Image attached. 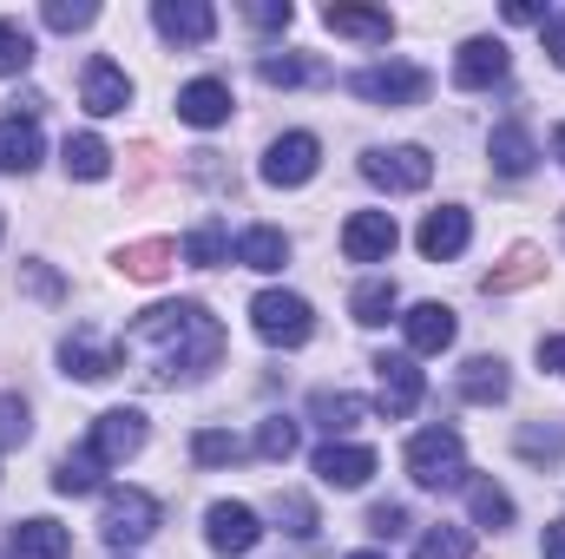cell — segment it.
<instances>
[{
  "label": "cell",
  "instance_id": "8",
  "mask_svg": "<svg viewBox=\"0 0 565 559\" xmlns=\"http://www.w3.org/2000/svg\"><path fill=\"white\" fill-rule=\"evenodd\" d=\"M309 467H316L322 487L355 494V487H369V474H375V447H362V441H322V447L309 454Z\"/></svg>",
  "mask_w": 565,
  "mask_h": 559
},
{
  "label": "cell",
  "instance_id": "42",
  "mask_svg": "<svg viewBox=\"0 0 565 559\" xmlns=\"http://www.w3.org/2000/svg\"><path fill=\"white\" fill-rule=\"evenodd\" d=\"M33 434V415H26V402L20 395H0V447H20Z\"/></svg>",
  "mask_w": 565,
  "mask_h": 559
},
{
  "label": "cell",
  "instance_id": "26",
  "mask_svg": "<svg viewBox=\"0 0 565 559\" xmlns=\"http://www.w3.org/2000/svg\"><path fill=\"white\" fill-rule=\"evenodd\" d=\"M237 264L270 277V271H282V264H289V238H282L277 224H250V231L237 238Z\"/></svg>",
  "mask_w": 565,
  "mask_h": 559
},
{
  "label": "cell",
  "instance_id": "29",
  "mask_svg": "<svg viewBox=\"0 0 565 559\" xmlns=\"http://www.w3.org/2000/svg\"><path fill=\"white\" fill-rule=\"evenodd\" d=\"M540 277H546V251L520 244L500 271H487V277H480V289H487V296H507V289H526V283H540Z\"/></svg>",
  "mask_w": 565,
  "mask_h": 559
},
{
  "label": "cell",
  "instance_id": "7",
  "mask_svg": "<svg viewBox=\"0 0 565 559\" xmlns=\"http://www.w3.org/2000/svg\"><path fill=\"white\" fill-rule=\"evenodd\" d=\"M395 244H402L395 211H355V218L342 224V257H349V264H388Z\"/></svg>",
  "mask_w": 565,
  "mask_h": 559
},
{
  "label": "cell",
  "instance_id": "49",
  "mask_svg": "<svg viewBox=\"0 0 565 559\" xmlns=\"http://www.w3.org/2000/svg\"><path fill=\"white\" fill-rule=\"evenodd\" d=\"M540 559H565V520L546 527V540H540Z\"/></svg>",
  "mask_w": 565,
  "mask_h": 559
},
{
  "label": "cell",
  "instance_id": "30",
  "mask_svg": "<svg viewBox=\"0 0 565 559\" xmlns=\"http://www.w3.org/2000/svg\"><path fill=\"white\" fill-rule=\"evenodd\" d=\"M171 264H178V244H171V238H145V244H126V251H119V271L132 283H158Z\"/></svg>",
  "mask_w": 565,
  "mask_h": 559
},
{
  "label": "cell",
  "instance_id": "13",
  "mask_svg": "<svg viewBox=\"0 0 565 559\" xmlns=\"http://www.w3.org/2000/svg\"><path fill=\"white\" fill-rule=\"evenodd\" d=\"M86 447H93L106 467L132 461V454L145 447V415H139V409H106V415H93V434H86Z\"/></svg>",
  "mask_w": 565,
  "mask_h": 559
},
{
  "label": "cell",
  "instance_id": "28",
  "mask_svg": "<svg viewBox=\"0 0 565 559\" xmlns=\"http://www.w3.org/2000/svg\"><path fill=\"white\" fill-rule=\"evenodd\" d=\"M467 514H473V527H487V534H500V527H513V494L500 487V481H467Z\"/></svg>",
  "mask_w": 565,
  "mask_h": 559
},
{
  "label": "cell",
  "instance_id": "38",
  "mask_svg": "<svg viewBox=\"0 0 565 559\" xmlns=\"http://www.w3.org/2000/svg\"><path fill=\"white\" fill-rule=\"evenodd\" d=\"M33 66V33L20 20H0V80H20Z\"/></svg>",
  "mask_w": 565,
  "mask_h": 559
},
{
  "label": "cell",
  "instance_id": "2",
  "mask_svg": "<svg viewBox=\"0 0 565 559\" xmlns=\"http://www.w3.org/2000/svg\"><path fill=\"white\" fill-rule=\"evenodd\" d=\"M408 481L427 494H447V487H467V441L454 428H422L408 441Z\"/></svg>",
  "mask_w": 565,
  "mask_h": 559
},
{
  "label": "cell",
  "instance_id": "36",
  "mask_svg": "<svg viewBox=\"0 0 565 559\" xmlns=\"http://www.w3.org/2000/svg\"><path fill=\"white\" fill-rule=\"evenodd\" d=\"M244 454H250V447H244L231 428H198V434H191V461H198V467H231V461H244Z\"/></svg>",
  "mask_w": 565,
  "mask_h": 559
},
{
  "label": "cell",
  "instance_id": "39",
  "mask_svg": "<svg viewBox=\"0 0 565 559\" xmlns=\"http://www.w3.org/2000/svg\"><path fill=\"white\" fill-rule=\"evenodd\" d=\"M415 559H473V534L467 527H427Z\"/></svg>",
  "mask_w": 565,
  "mask_h": 559
},
{
  "label": "cell",
  "instance_id": "4",
  "mask_svg": "<svg viewBox=\"0 0 565 559\" xmlns=\"http://www.w3.org/2000/svg\"><path fill=\"white\" fill-rule=\"evenodd\" d=\"M349 93H355V99H369V106H422L427 93H434V80H427V66L382 60V66L349 73Z\"/></svg>",
  "mask_w": 565,
  "mask_h": 559
},
{
  "label": "cell",
  "instance_id": "24",
  "mask_svg": "<svg viewBox=\"0 0 565 559\" xmlns=\"http://www.w3.org/2000/svg\"><path fill=\"white\" fill-rule=\"evenodd\" d=\"M402 309V289H395V277H369L349 289V316L362 323V329H382L388 316Z\"/></svg>",
  "mask_w": 565,
  "mask_h": 559
},
{
  "label": "cell",
  "instance_id": "47",
  "mask_svg": "<svg viewBox=\"0 0 565 559\" xmlns=\"http://www.w3.org/2000/svg\"><path fill=\"white\" fill-rule=\"evenodd\" d=\"M507 20L513 27H546V7L540 0H507Z\"/></svg>",
  "mask_w": 565,
  "mask_h": 559
},
{
  "label": "cell",
  "instance_id": "48",
  "mask_svg": "<svg viewBox=\"0 0 565 559\" xmlns=\"http://www.w3.org/2000/svg\"><path fill=\"white\" fill-rule=\"evenodd\" d=\"M540 369L565 376V336H540Z\"/></svg>",
  "mask_w": 565,
  "mask_h": 559
},
{
  "label": "cell",
  "instance_id": "41",
  "mask_svg": "<svg viewBox=\"0 0 565 559\" xmlns=\"http://www.w3.org/2000/svg\"><path fill=\"white\" fill-rule=\"evenodd\" d=\"M277 520H282V534H289V540H316V507H309L302 494H282Z\"/></svg>",
  "mask_w": 565,
  "mask_h": 559
},
{
  "label": "cell",
  "instance_id": "18",
  "mask_svg": "<svg viewBox=\"0 0 565 559\" xmlns=\"http://www.w3.org/2000/svg\"><path fill=\"white\" fill-rule=\"evenodd\" d=\"M402 329H408V349H415V356H440V349H454L460 316H454L447 303H415V309L402 316Z\"/></svg>",
  "mask_w": 565,
  "mask_h": 559
},
{
  "label": "cell",
  "instance_id": "1",
  "mask_svg": "<svg viewBox=\"0 0 565 559\" xmlns=\"http://www.w3.org/2000/svg\"><path fill=\"white\" fill-rule=\"evenodd\" d=\"M126 349H151L158 356L151 382H198L224 356V323L204 303H151V309L132 316Z\"/></svg>",
  "mask_w": 565,
  "mask_h": 559
},
{
  "label": "cell",
  "instance_id": "15",
  "mask_svg": "<svg viewBox=\"0 0 565 559\" xmlns=\"http://www.w3.org/2000/svg\"><path fill=\"white\" fill-rule=\"evenodd\" d=\"M507 66H513V60H507V46L480 33V40H467V46L454 53V86H460V93H487V86H500V80H507Z\"/></svg>",
  "mask_w": 565,
  "mask_h": 559
},
{
  "label": "cell",
  "instance_id": "45",
  "mask_svg": "<svg viewBox=\"0 0 565 559\" xmlns=\"http://www.w3.org/2000/svg\"><path fill=\"white\" fill-rule=\"evenodd\" d=\"M250 20H257V27H289L296 7H289V0H250Z\"/></svg>",
  "mask_w": 565,
  "mask_h": 559
},
{
  "label": "cell",
  "instance_id": "12",
  "mask_svg": "<svg viewBox=\"0 0 565 559\" xmlns=\"http://www.w3.org/2000/svg\"><path fill=\"white\" fill-rule=\"evenodd\" d=\"M375 376H382V415L408 421L427 395V376L415 369V356H375Z\"/></svg>",
  "mask_w": 565,
  "mask_h": 559
},
{
  "label": "cell",
  "instance_id": "35",
  "mask_svg": "<svg viewBox=\"0 0 565 559\" xmlns=\"http://www.w3.org/2000/svg\"><path fill=\"white\" fill-rule=\"evenodd\" d=\"M184 257H191L198 271H217V264H231V231H224L217 218H204V224L184 238Z\"/></svg>",
  "mask_w": 565,
  "mask_h": 559
},
{
  "label": "cell",
  "instance_id": "44",
  "mask_svg": "<svg viewBox=\"0 0 565 559\" xmlns=\"http://www.w3.org/2000/svg\"><path fill=\"white\" fill-rule=\"evenodd\" d=\"M20 283H26V289H33L40 303H53V296H60V277H53L46 264H20Z\"/></svg>",
  "mask_w": 565,
  "mask_h": 559
},
{
  "label": "cell",
  "instance_id": "3",
  "mask_svg": "<svg viewBox=\"0 0 565 559\" xmlns=\"http://www.w3.org/2000/svg\"><path fill=\"white\" fill-rule=\"evenodd\" d=\"M250 329L270 342V349H302L316 336V309L296 296V289H264L250 303Z\"/></svg>",
  "mask_w": 565,
  "mask_h": 559
},
{
  "label": "cell",
  "instance_id": "46",
  "mask_svg": "<svg viewBox=\"0 0 565 559\" xmlns=\"http://www.w3.org/2000/svg\"><path fill=\"white\" fill-rule=\"evenodd\" d=\"M540 33H546V53H553V66L565 73V7H553V13H546V27H540Z\"/></svg>",
  "mask_w": 565,
  "mask_h": 559
},
{
  "label": "cell",
  "instance_id": "10",
  "mask_svg": "<svg viewBox=\"0 0 565 559\" xmlns=\"http://www.w3.org/2000/svg\"><path fill=\"white\" fill-rule=\"evenodd\" d=\"M204 540H211V553L237 559V553H250V547L264 540V520H257L244 500H217V507L204 514Z\"/></svg>",
  "mask_w": 565,
  "mask_h": 559
},
{
  "label": "cell",
  "instance_id": "14",
  "mask_svg": "<svg viewBox=\"0 0 565 559\" xmlns=\"http://www.w3.org/2000/svg\"><path fill=\"white\" fill-rule=\"evenodd\" d=\"M79 106H86L93 119L126 113V106H132V80H126V66H113V60H86V73H79Z\"/></svg>",
  "mask_w": 565,
  "mask_h": 559
},
{
  "label": "cell",
  "instance_id": "25",
  "mask_svg": "<svg viewBox=\"0 0 565 559\" xmlns=\"http://www.w3.org/2000/svg\"><path fill=\"white\" fill-rule=\"evenodd\" d=\"M507 389H513V376H507V362H500V356H473V362L460 369V395H467V402H480V409L507 402Z\"/></svg>",
  "mask_w": 565,
  "mask_h": 559
},
{
  "label": "cell",
  "instance_id": "11",
  "mask_svg": "<svg viewBox=\"0 0 565 559\" xmlns=\"http://www.w3.org/2000/svg\"><path fill=\"white\" fill-rule=\"evenodd\" d=\"M151 27L171 40V46H211L217 40V13L204 0H158L151 7Z\"/></svg>",
  "mask_w": 565,
  "mask_h": 559
},
{
  "label": "cell",
  "instance_id": "33",
  "mask_svg": "<svg viewBox=\"0 0 565 559\" xmlns=\"http://www.w3.org/2000/svg\"><path fill=\"white\" fill-rule=\"evenodd\" d=\"M99 474H106V461H99L93 447H73V454H60L53 487H60V494H99Z\"/></svg>",
  "mask_w": 565,
  "mask_h": 559
},
{
  "label": "cell",
  "instance_id": "5",
  "mask_svg": "<svg viewBox=\"0 0 565 559\" xmlns=\"http://www.w3.org/2000/svg\"><path fill=\"white\" fill-rule=\"evenodd\" d=\"M99 534H106L113 553L145 547V540L158 534V500H151L145 487H113V494H106V514H99Z\"/></svg>",
  "mask_w": 565,
  "mask_h": 559
},
{
  "label": "cell",
  "instance_id": "17",
  "mask_svg": "<svg viewBox=\"0 0 565 559\" xmlns=\"http://www.w3.org/2000/svg\"><path fill=\"white\" fill-rule=\"evenodd\" d=\"M467 238H473V224H467V211H460V204H440V211H427L422 231H415V244H422L427 264H447V257H460V251H467Z\"/></svg>",
  "mask_w": 565,
  "mask_h": 559
},
{
  "label": "cell",
  "instance_id": "40",
  "mask_svg": "<svg viewBox=\"0 0 565 559\" xmlns=\"http://www.w3.org/2000/svg\"><path fill=\"white\" fill-rule=\"evenodd\" d=\"M40 20H46L53 33H79V27H93V20H99V7H93V0H46V7H40Z\"/></svg>",
  "mask_w": 565,
  "mask_h": 559
},
{
  "label": "cell",
  "instance_id": "27",
  "mask_svg": "<svg viewBox=\"0 0 565 559\" xmlns=\"http://www.w3.org/2000/svg\"><path fill=\"white\" fill-rule=\"evenodd\" d=\"M362 415H369V402H362V395H342V389H322V395H309V421H316L329 441H342V434H349Z\"/></svg>",
  "mask_w": 565,
  "mask_h": 559
},
{
  "label": "cell",
  "instance_id": "16",
  "mask_svg": "<svg viewBox=\"0 0 565 559\" xmlns=\"http://www.w3.org/2000/svg\"><path fill=\"white\" fill-rule=\"evenodd\" d=\"M60 362H66V376H79V382H106V376H119L126 342H119V349H106L93 329H73V336L60 342Z\"/></svg>",
  "mask_w": 565,
  "mask_h": 559
},
{
  "label": "cell",
  "instance_id": "43",
  "mask_svg": "<svg viewBox=\"0 0 565 559\" xmlns=\"http://www.w3.org/2000/svg\"><path fill=\"white\" fill-rule=\"evenodd\" d=\"M369 534H375V540H395V534H408V507H402V500H382V507H369Z\"/></svg>",
  "mask_w": 565,
  "mask_h": 559
},
{
  "label": "cell",
  "instance_id": "22",
  "mask_svg": "<svg viewBox=\"0 0 565 559\" xmlns=\"http://www.w3.org/2000/svg\"><path fill=\"white\" fill-rule=\"evenodd\" d=\"M40 151H46V139H40V119H0V171H33L40 165Z\"/></svg>",
  "mask_w": 565,
  "mask_h": 559
},
{
  "label": "cell",
  "instance_id": "6",
  "mask_svg": "<svg viewBox=\"0 0 565 559\" xmlns=\"http://www.w3.org/2000/svg\"><path fill=\"white\" fill-rule=\"evenodd\" d=\"M362 178L375 184V191H427V178H434V158H427L422 145H395V151H362Z\"/></svg>",
  "mask_w": 565,
  "mask_h": 559
},
{
  "label": "cell",
  "instance_id": "51",
  "mask_svg": "<svg viewBox=\"0 0 565 559\" xmlns=\"http://www.w3.org/2000/svg\"><path fill=\"white\" fill-rule=\"evenodd\" d=\"M349 559H388V553H349Z\"/></svg>",
  "mask_w": 565,
  "mask_h": 559
},
{
  "label": "cell",
  "instance_id": "31",
  "mask_svg": "<svg viewBox=\"0 0 565 559\" xmlns=\"http://www.w3.org/2000/svg\"><path fill=\"white\" fill-rule=\"evenodd\" d=\"M257 80H264V86H322L329 66H322V60H296V53H264V60H257Z\"/></svg>",
  "mask_w": 565,
  "mask_h": 559
},
{
  "label": "cell",
  "instance_id": "19",
  "mask_svg": "<svg viewBox=\"0 0 565 559\" xmlns=\"http://www.w3.org/2000/svg\"><path fill=\"white\" fill-rule=\"evenodd\" d=\"M322 27L329 33H342V40H362V46H388L395 40V13H382V7H322Z\"/></svg>",
  "mask_w": 565,
  "mask_h": 559
},
{
  "label": "cell",
  "instance_id": "21",
  "mask_svg": "<svg viewBox=\"0 0 565 559\" xmlns=\"http://www.w3.org/2000/svg\"><path fill=\"white\" fill-rule=\"evenodd\" d=\"M231 106H237V99H231V86H224V80H191V86L178 93V119H184V126H198V133L224 126V119H231Z\"/></svg>",
  "mask_w": 565,
  "mask_h": 559
},
{
  "label": "cell",
  "instance_id": "34",
  "mask_svg": "<svg viewBox=\"0 0 565 559\" xmlns=\"http://www.w3.org/2000/svg\"><path fill=\"white\" fill-rule=\"evenodd\" d=\"M513 454L533 461V467H553V461H565V428L559 421H546V428H540V421L520 428V434H513Z\"/></svg>",
  "mask_w": 565,
  "mask_h": 559
},
{
  "label": "cell",
  "instance_id": "32",
  "mask_svg": "<svg viewBox=\"0 0 565 559\" xmlns=\"http://www.w3.org/2000/svg\"><path fill=\"white\" fill-rule=\"evenodd\" d=\"M66 178H79V184H93V178H106L113 171V145L99 139V133H79V139H66Z\"/></svg>",
  "mask_w": 565,
  "mask_h": 559
},
{
  "label": "cell",
  "instance_id": "9",
  "mask_svg": "<svg viewBox=\"0 0 565 559\" xmlns=\"http://www.w3.org/2000/svg\"><path fill=\"white\" fill-rule=\"evenodd\" d=\"M316 165H322V145H316V133H282V139L264 151V184L296 191V184H309V178H316Z\"/></svg>",
  "mask_w": 565,
  "mask_h": 559
},
{
  "label": "cell",
  "instance_id": "23",
  "mask_svg": "<svg viewBox=\"0 0 565 559\" xmlns=\"http://www.w3.org/2000/svg\"><path fill=\"white\" fill-rule=\"evenodd\" d=\"M487 158H493V171H500V178H526V171H533V158H540V145H533L526 126H493Z\"/></svg>",
  "mask_w": 565,
  "mask_h": 559
},
{
  "label": "cell",
  "instance_id": "37",
  "mask_svg": "<svg viewBox=\"0 0 565 559\" xmlns=\"http://www.w3.org/2000/svg\"><path fill=\"white\" fill-rule=\"evenodd\" d=\"M296 441H302V428H296L289 415H264L257 441H250V454H264V461H289V454H296Z\"/></svg>",
  "mask_w": 565,
  "mask_h": 559
},
{
  "label": "cell",
  "instance_id": "20",
  "mask_svg": "<svg viewBox=\"0 0 565 559\" xmlns=\"http://www.w3.org/2000/svg\"><path fill=\"white\" fill-rule=\"evenodd\" d=\"M7 547H13V559H73V534H66L60 520L33 514V520H13Z\"/></svg>",
  "mask_w": 565,
  "mask_h": 559
},
{
  "label": "cell",
  "instance_id": "50",
  "mask_svg": "<svg viewBox=\"0 0 565 559\" xmlns=\"http://www.w3.org/2000/svg\"><path fill=\"white\" fill-rule=\"evenodd\" d=\"M553 151H559V165H565V126H559V133H553Z\"/></svg>",
  "mask_w": 565,
  "mask_h": 559
}]
</instances>
